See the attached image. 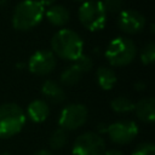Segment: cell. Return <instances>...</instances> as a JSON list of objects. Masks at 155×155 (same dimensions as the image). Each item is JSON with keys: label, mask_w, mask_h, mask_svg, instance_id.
Returning a JSON list of instances; mask_svg holds the SVG:
<instances>
[{"label": "cell", "mask_w": 155, "mask_h": 155, "mask_svg": "<svg viewBox=\"0 0 155 155\" xmlns=\"http://www.w3.org/2000/svg\"><path fill=\"white\" fill-rule=\"evenodd\" d=\"M131 155H155V145L150 142H143L132 150Z\"/></svg>", "instance_id": "cell-21"}, {"label": "cell", "mask_w": 155, "mask_h": 155, "mask_svg": "<svg viewBox=\"0 0 155 155\" xmlns=\"http://www.w3.org/2000/svg\"><path fill=\"white\" fill-rule=\"evenodd\" d=\"M41 93L51 103H62L65 99L64 90L53 80H46L41 86Z\"/></svg>", "instance_id": "cell-13"}, {"label": "cell", "mask_w": 155, "mask_h": 155, "mask_svg": "<svg viewBox=\"0 0 155 155\" xmlns=\"http://www.w3.org/2000/svg\"><path fill=\"white\" fill-rule=\"evenodd\" d=\"M107 131H108V125H107V124L99 122V124L97 125V132H96V133H98L99 136H101L102 133H107Z\"/></svg>", "instance_id": "cell-23"}, {"label": "cell", "mask_w": 155, "mask_h": 155, "mask_svg": "<svg viewBox=\"0 0 155 155\" xmlns=\"http://www.w3.org/2000/svg\"><path fill=\"white\" fill-rule=\"evenodd\" d=\"M27 121L25 113L16 103L0 105V138H11L19 133Z\"/></svg>", "instance_id": "cell-3"}, {"label": "cell", "mask_w": 155, "mask_h": 155, "mask_svg": "<svg viewBox=\"0 0 155 155\" xmlns=\"http://www.w3.org/2000/svg\"><path fill=\"white\" fill-rule=\"evenodd\" d=\"M117 25L126 34H136L144 28L145 18L140 12L136 10H121L117 17Z\"/></svg>", "instance_id": "cell-10"}, {"label": "cell", "mask_w": 155, "mask_h": 155, "mask_svg": "<svg viewBox=\"0 0 155 155\" xmlns=\"http://www.w3.org/2000/svg\"><path fill=\"white\" fill-rule=\"evenodd\" d=\"M133 111L136 116L143 122H153L155 120V101L153 97L143 98L134 104Z\"/></svg>", "instance_id": "cell-11"}, {"label": "cell", "mask_w": 155, "mask_h": 155, "mask_svg": "<svg viewBox=\"0 0 155 155\" xmlns=\"http://www.w3.org/2000/svg\"><path fill=\"white\" fill-rule=\"evenodd\" d=\"M107 13H119L122 10V0H101Z\"/></svg>", "instance_id": "cell-22"}, {"label": "cell", "mask_w": 155, "mask_h": 155, "mask_svg": "<svg viewBox=\"0 0 155 155\" xmlns=\"http://www.w3.org/2000/svg\"><path fill=\"white\" fill-rule=\"evenodd\" d=\"M0 155H13V154H11V153H8V151H4V153H1Z\"/></svg>", "instance_id": "cell-29"}, {"label": "cell", "mask_w": 155, "mask_h": 155, "mask_svg": "<svg viewBox=\"0 0 155 155\" xmlns=\"http://www.w3.org/2000/svg\"><path fill=\"white\" fill-rule=\"evenodd\" d=\"M67 142H68V132L61 127L54 130L48 139V144H50L51 149H54V150H59V149L64 148Z\"/></svg>", "instance_id": "cell-18"}, {"label": "cell", "mask_w": 155, "mask_h": 155, "mask_svg": "<svg viewBox=\"0 0 155 155\" xmlns=\"http://www.w3.org/2000/svg\"><path fill=\"white\" fill-rule=\"evenodd\" d=\"M82 76V73L73 64L68 68H65L61 74V82L65 86H73L80 81Z\"/></svg>", "instance_id": "cell-16"}, {"label": "cell", "mask_w": 155, "mask_h": 155, "mask_svg": "<svg viewBox=\"0 0 155 155\" xmlns=\"http://www.w3.org/2000/svg\"><path fill=\"white\" fill-rule=\"evenodd\" d=\"M107 150L105 142L102 136L96 132L81 133L74 142L73 155H104Z\"/></svg>", "instance_id": "cell-6"}, {"label": "cell", "mask_w": 155, "mask_h": 155, "mask_svg": "<svg viewBox=\"0 0 155 155\" xmlns=\"http://www.w3.org/2000/svg\"><path fill=\"white\" fill-rule=\"evenodd\" d=\"M74 65L84 74V73L90 71V70L92 69V67H93V61H92V58H91L90 56L82 53L78 59L74 61Z\"/></svg>", "instance_id": "cell-20"}, {"label": "cell", "mask_w": 155, "mask_h": 155, "mask_svg": "<svg viewBox=\"0 0 155 155\" xmlns=\"http://www.w3.org/2000/svg\"><path fill=\"white\" fill-rule=\"evenodd\" d=\"M155 59V45L154 42H148L140 51V62L145 65L153 63Z\"/></svg>", "instance_id": "cell-19"}, {"label": "cell", "mask_w": 155, "mask_h": 155, "mask_svg": "<svg viewBox=\"0 0 155 155\" xmlns=\"http://www.w3.org/2000/svg\"><path fill=\"white\" fill-rule=\"evenodd\" d=\"M33 155H53L50 150H46V149H41V150H38L35 151Z\"/></svg>", "instance_id": "cell-26"}, {"label": "cell", "mask_w": 155, "mask_h": 155, "mask_svg": "<svg viewBox=\"0 0 155 155\" xmlns=\"http://www.w3.org/2000/svg\"><path fill=\"white\" fill-rule=\"evenodd\" d=\"M56 56L52 51L48 50H39L34 52L28 62L29 70L35 75H47L56 68Z\"/></svg>", "instance_id": "cell-9"}, {"label": "cell", "mask_w": 155, "mask_h": 155, "mask_svg": "<svg viewBox=\"0 0 155 155\" xmlns=\"http://www.w3.org/2000/svg\"><path fill=\"white\" fill-rule=\"evenodd\" d=\"M7 2H8V0H0V7L6 6V5H7Z\"/></svg>", "instance_id": "cell-28"}, {"label": "cell", "mask_w": 155, "mask_h": 155, "mask_svg": "<svg viewBox=\"0 0 155 155\" xmlns=\"http://www.w3.org/2000/svg\"><path fill=\"white\" fill-rule=\"evenodd\" d=\"M75 1H82V2H85V1H87V0H75Z\"/></svg>", "instance_id": "cell-30"}, {"label": "cell", "mask_w": 155, "mask_h": 155, "mask_svg": "<svg viewBox=\"0 0 155 155\" xmlns=\"http://www.w3.org/2000/svg\"><path fill=\"white\" fill-rule=\"evenodd\" d=\"M110 140L119 145L131 143L138 134V126L132 120H119L108 125L107 131Z\"/></svg>", "instance_id": "cell-8"}, {"label": "cell", "mask_w": 155, "mask_h": 155, "mask_svg": "<svg viewBox=\"0 0 155 155\" xmlns=\"http://www.w3.org/2000/svg\"><path fill=\"white\" fill-rule=\"evenodd\" d=\"M96 78H97V84L103 90H111L114 87V85L116 84L115 73L110 68H107V67L98 68V70L96 73Z\"/></svg>", "instance_id": "cell-15"}, {"label": "cell", "mask_w": 155, "mask_h": 155, "mask_svg": "<svg viewBox=\"0 0 155 155\" xmlns=\"http://www.w3.org/2000/svg\"><path fill=\"white\" fill-rule=\"evenodd\" d=\"M52 53L65 61H75L82 54L84 42L80 35L71 29L58 30L51 40Z\"/></svg>", "instance_id": "cell-1"}, {"label": "cell", "mask_w": 155, "mask_h": 155, "mask_svg": "<svg viewBox=\"0 0 155 155\" xmlns=\"http://www.w3.org/2000/svg\"><path fill=\"white\" fill-rule=\"evenodd\" d=\"M50 115V107L42 99H34L27 107V115L33 122H44Z\"/></svg>", "instance_id": "cell-12"}, {"label": "cell", "mask_w": 155, "mask_h": 155, "mask_svg": "<svg viewBox=\"0 0 155 155\" xmlns=\"http://www.w3.org/2000/svg\"><path fill=\"white\" fill-rule=\"evenodd\" d=\"M145 87H147L145 82L138 81V82H136V84H134V88H136V90H138V91H143V90H144Z\"/></svg>", "instance_id": "cell-25"}, {"label": "cell", "mask_w": 155, "mask_h": 155, "mask_svg": "<svg viewBox=\"0 0 155 155\" xmlns=\"http://www.w3.org/2000/svg\"><path fill=\"white\" fill-rule=\"evenodd\" d=\"M136 53L137 48L134 42L124 36L113 39L105 50V57L113 67H124L130 64L134 59Z\"/></svg>", "instance_id": "cell-4"}, {"label": "cell", "mask_w": 155, "mask_h": 155, "mask_svg": "<svg viewBox=\"0 0 155 155\" xmlns=\"http://www.w3.org/2000/svg\"><path fill=\"white\" fill-rule=\"evenodd\" d=\"M45 15V7L38 0H23L13 11L12 25L17 30H29L36 27Z\"/></svg>", "instance_id": "cell-2"}, {"label": "cell", "mask_w": 155, "mask_h": 155, "mask_svg": "<svg viewBox=\"0 0 155 155\" xmlns=\"http://www.w3.org/2000/svg\"><path fill=\"white\" fill-rule=\"evenodd\" d=\"M104 155H125V154L120 150H116V149H109V150H105Z\"/></svg>", "instance_id": "cell-24"}, {"label": "cell", "mask_w": 155, "mask_h": 155, "mask_svg": "<svg viewBox=\"0 0 155 155\" xmlns=\"http://www.w3.org/2000/svg\"><path fill=\"white\" fill-rule=\"evenodd\" d=\"M38 1H39V2L45 7V6H52V5H53V2H54L56 0H38Z\"/></svg>", "instance_id": "cell-27"}, {"label": "cell", "mask_w": 155, "mask_h": 155, "mask_svg": "<svg viewBox=\"0 0 155 155\" xmlns=\"http://www.w3.org/2000/svg\"><path fill=\"white\" fill-rule=\"evenodd\" d=\"M110 107L117 114H127V113L133 111L134 103L130 98L124 97V96H120V97L114 98L110 102Z\"/></svg>", "instance_id": "cell-17"}, {"label": "cell", "mask_w": 155, "mask_h": 155, "mask_svg": "<svg viewBox=\"0 0 155 155\" xmlns=\"http://www.w3.org/2000/svg\"><path fill=\"white\" fill-rule=\"evenodd\" d=\"M79 19L90 31L101 30L107 23V12L101 0H87L79 8Z\"/></svg>", "instance_id": "cell-5"}, {"label": "cell", "mask_w": 155, "mask_h": 155, "mask_svg": "<svg viewBox=\"0 0 155 155\" xmlns=\"http://www.w3.org/2000/svg\"><path fill=\"white\" fill-rule=\"evenodd\" d=\"M46 18L52 25L62 27L69 21V11L62 5H52L45 12Z\"/></svg>", "instance_id": "cell-14"}, {"label": "cell", "mask_w": 155, "mask_h": 155, "mask_svg": "<svg viewBox=\"0 0 155 155\" xmlns=\"http://www.w3.org/2000/svg\"><path fill=\"white\" fill-rule=\"evenodd\" d=\"M88 111L84 104L71 103L65 105L58 116V124L61 128L65 131H74L80 128L87 121Z\"/></svg>", "instance_id": "cell-7"}]
</instances>
